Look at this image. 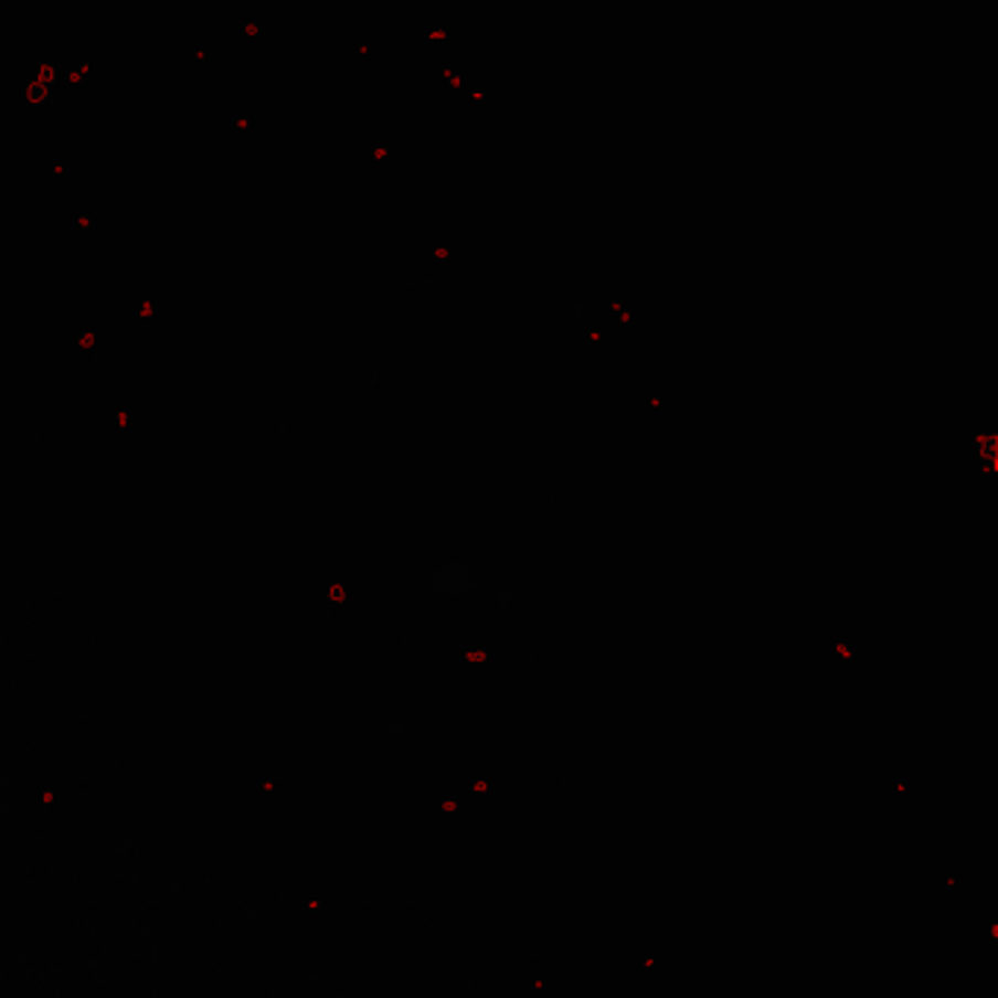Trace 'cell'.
I'll list each match as a JSON object with an SVG mask.
<instances>
[{
  "label": "cell",
  "mask_w": 998,
  "mask_h": 998,
  "mask_svg": "<svg viewBox=\"0 0 998 998\" xmlns=\"http://www.w3.org/2000/svg\"><path fill=\"white\" fill-rule=\"evenodd\" d=\"M53 92H56V74L47 67V71H42V76L30 85V103H33L35 109H44V106L53 100Z\"/></svg>",
  "instance_id": "6da1fadb"
},
{
  "label": "cell",
  "mask_w": 998,
  "mask_h": 998,
  "mask_svg": "<svg viewBox=\"0 0 998 998\" xmlns=\"http://www.w3.org/2000/svg\"><path fill=\"white\" fill-rule=\"evenodd\" d=\"M386 735H393V739H402V735H404V723H386Z\"/></svg>",
  "instance_id": "7a4b0ae2"
}]
</instances>
